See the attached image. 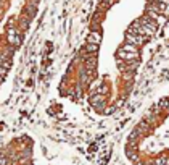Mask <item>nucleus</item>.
Here are the masks:
<instances>
[{
	"label": "nucleus",
	"instance_id": "f257e3e1",
	"mask_svg": "<svg viewBox=\"0 0 169 165\" xmlns=\"http://www.w3.org/2000/svg\"><path fill=\"white\" fill-rule=\"evenodd\" d=\"M129 165H169V91L155 99L122 141Z\"/></svg>",
	"mask_w": 169,
	"mask_h": 165
},
{
	"label": "nucleus",
	"instance_id": "f03ea898",
	"mask_svg": "<svg viewBox=\"0 0 169 165\" xmlns=\"http://www.w3.org/2000/svg\"><path fill=\"white\" fill-rule=\"evenodd\" d=\"M42 0H0V91L13 73Z\"/></svg>",
	"mask_w": 169,
	"mask_h": 165
},
{
	"label": "nucleus",
	"instance_id": "7ed1b4c3",
	"mask_svg": "<svg viewBox=\"0 0 169 165\" xmlns=\"http://www.w3.org/2000/svg\"><path fill=\"white\" fill-rule=\"evenodd\" d=\"M0 165H40L34 138L18 135L0 144Z\"/></svg>",
	"mask_w": 169,
	"mask_h": 165
}]
</instances>
